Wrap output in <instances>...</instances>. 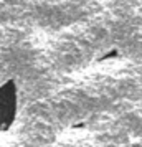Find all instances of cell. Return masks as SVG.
I'll use <instances>...</instances> for the list:
<instances>
[{
    "instance_id": "1",
    "label": "cell",
    "mask_w": 142,
    "mask_h": 147,
    "mask_svg": "<svg viewBox=\"0 0 142 147\" xmlns=\"http://www.w3.org/2000/svg\"><path fill=\"white\" fill-rule=\"evenodd\" d=\"M17 88L13 80H10L0 88V132L12 126L17 114Z\"/></svg>"
}]
</instances>
